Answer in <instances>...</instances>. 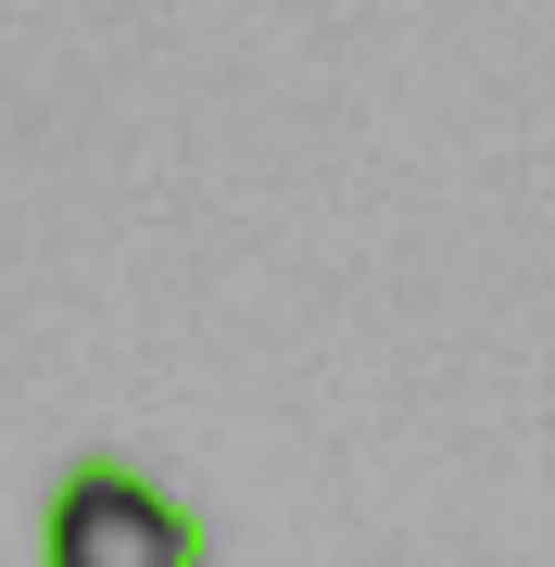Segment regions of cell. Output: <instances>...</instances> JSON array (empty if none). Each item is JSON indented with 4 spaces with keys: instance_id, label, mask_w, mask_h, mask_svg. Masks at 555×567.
<instances>
[{
    "instance_id": "6da1fadb",
    "label": "cell",
    "mask_w": 555,
    "mask_h": 567,
    "mask_svg": "<svg viewBox=\"0 0 555 567\" xmlns=\"http://www.w3.org/2000/svg\"><path fill=\"white\" fill-rule=\"evenodd\" d=\"M39 567H203V517L126 454H63L39 492Z\"/></svg>"
}]
</instances>
